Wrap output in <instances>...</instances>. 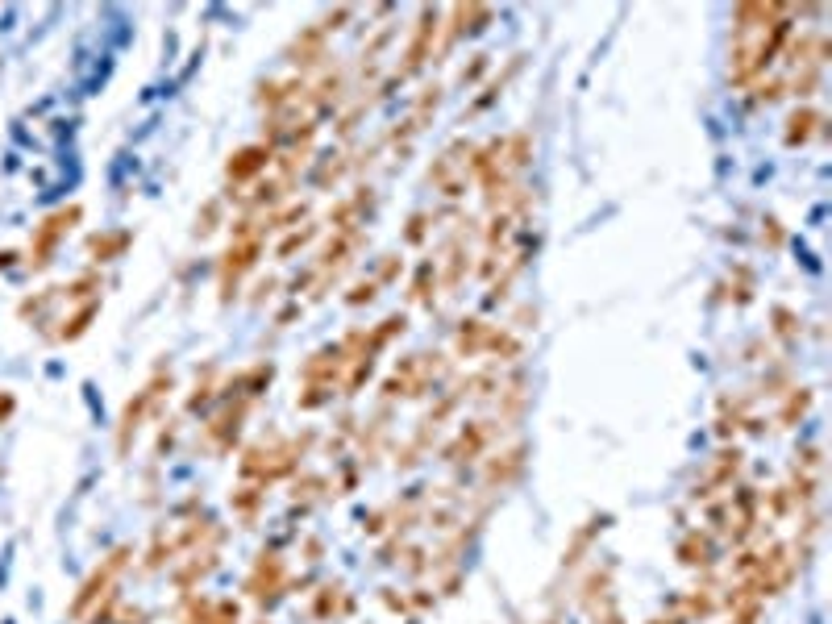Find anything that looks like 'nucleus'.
<instances>
[{"instance_id":"obj_1","label":"nucleus","mask_w":832,"mask_h":624,"mask_svg":"<svg viewBox=\"0 0 832 624\" xmlns=\"http://www.w3.org/2000/svg\"><path fill=\"white\" fill-rule=\"evenodd\" d=\"M79 221V205L71 208H59V213H50L38 225V234H33V246H30V267H46L50 262V254L59 250V242L67 237V229Z\"/></svg>"},{"instance_id":"obj_2","label":"nucleus","mask_w":832,"mask_h":624,"mask_svg":"<svg viewBox=\"0 0 832 624\" xmlns=\"http://www.w3.org/2000/svg\"><path fill=\"white\" fill-rule=\"evenodd\" d=\"M267 159H270V154L259 151V146H254V151H242L238 162H229V175H233V179H246V175L262 171V167H267Z\"/></svg>"},{"instance_id":"obj_3","label":"nucleus","mask_w":832,"mask_h":624,"mask_svg":"<svg viewBox=\"0 0 832 624\" xmlns=\"http://www.w3.org/2000/svg\"><path fill=\"white\" fill-rule=\"evenodd\" d=\"M125 242H130V234H105V237H92V254H96V262L113 259L117 250H125Z\"/></svg>"}]
</instances>
